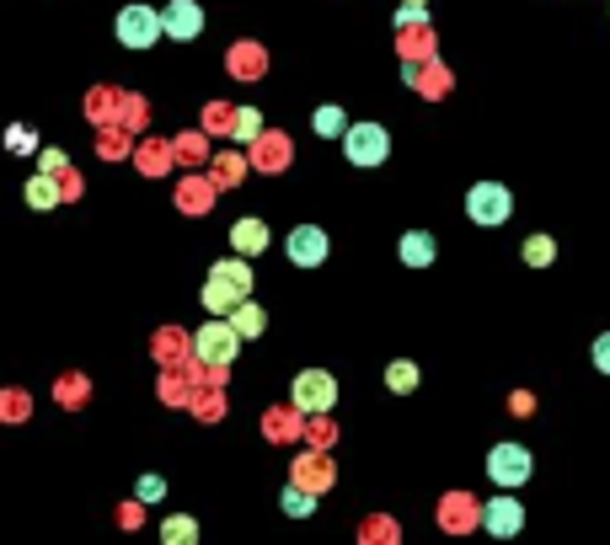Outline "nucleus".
<instances>
[{"mask_svg":"<svg viewBox=\"0 0 610 545\" xmlns=\"http://www.w3.org/2000/svg\"><path fill=\"white\" fill-rule=\"evenodd\" d=\"M279 503H284V513H290V519H310V513H316L310 492H301V486H284V497H279Z\"/></svg>","mask_w":610,"mask_h":545,"instance_id":"obj_18","label":"nucleus"},{"mask_svg":"<svg viewBox=\"0 0 610 545\" xmlns=\"http://www.w3.org/2000/svg\"><path fill=\"white\" fill-rule=\"evenodd\" d=\"M290 401H295L301 412H310V418H321V412L338 407V380H332L327 369H301L295 385H290Z\"/></svg>","mask_w":610,"mask_h":545,"instance_id":"obj_3","label":"nucleus"},{"mask_svg":"<svg viewBox=\"0 0 610 545\" xmlns=\"http://www.w3.org/2000/svg\"><path fill=\"white\" fill-rule=\"evenodd\" d=\"M161 22H167V38L193 44V38L204 33V5H198V0H172V5L161 11Z\"/></svg>","mask_w":610,"mask_h":545,"instance_id":"obj_10","label":"nucleus"},{"mask_svg":"<svg viewBox=\"0 0 610 545\" xmlns=\"http://www.w3.org/2000/svg\"><path fill=\"white\" fill-rule=\"evenodd\" d=\"M113 27H119L123 49H150L156 38H167V22H161V11H150V5H123Z\"/></svg>","mask_w":610,"mask_h":545,"instance_id":"obj_6","label":"nucleus"},{"mask_svg":"<svg viewBox=\"0 0 610 545\" xmlns=\"http://www.w3.org/2000/svg\"><path fill=\"white\" fill-rule=\"evenodd\" d=\"M466 214H472V225H503L509 214H514V193L503 187V182H472V193H466Z\"/></svg>","mask_w":610,"mask_h":545,"instance_id":"obj_5","label":"nucleus"},{"mask_svg":"<svg viewBox=\"0 0 610 545\" xmlns=\"http://www.w3.org/2000/svg\"><path fill=\"white\" fill-rule=\"evenodd\" d=\"M246 337L236 332V321L231 315H209L198 332H193V354L198 363H209V369H225V363L236 359V348H242Z\"/></svg>","mask_w":610,"mask_h":545,"instance_id":"obj_2","label":"nucleus"},{"mask_svg":"<svg viewBox=\"0 0 610 545\" xmlns=\"http://www.w3.org/2000/svg\"><path fill=\"white\" fill-rule=\"evenodd\" d=\"M418 22H428V5H418V0H407V5L396 11V27H418Z\"/></svg>","mask_w":610,"mask_h":545,"instance_id":"obj_21","label":"nucleus"},{"mask_svg":"<svg viewBox=\"0 0 610 545\" xmlns=\"http://www.w3.org/2000/svg\"><path fill=\"white\" fill-rule=\"evenodd\" d=\"M284 251H290L295 268H321V262H327V231H321V225H295L290 241H284Z\"/></svg>","mask_w":610,"mask_h":545,"instance_id":"obj_9","label":"nucleus"},{"mask_svg":"<svg viewBox=\"0 0 610 545\" xmlns=\"http://www.w3.org/2000/svg\"><path fill=\"white\" fill-rule=\"evenodd\" d=\"M161 541L167 545H193L198 541V524H193V519H167V524H161Z\"/></svg>","mask_w":610,"mask_h":545,"instance_id":"obj_17","label":"nucleus"},{"mask_svg":"<svg viewBox=\"0 0 610 545\" xmlns=\"http://www.w3.org/2000/svg\"><path fill=\"white\" fill-rule=\"evenodd\" d=\"M27 203H33V209H54V203H60V187L38 172V177L27 182Z\"/></svg>","mask_w":610,"mask_h":545,"instance_id":"obj_16","label":"nucleus"},{"mask_svg":"<svg viewBox=\"0 0 610 545\" xmlns=\"http://www.w3.org/2000/svg\"><path fill=\"white\" fill-rule=\"evenodd\" d=\"M418 5H424V0H418Z\"/></svg>","mask_w":610,"mask_h":545,"instance_id":"obj_24","label":"nucleus"},{"mask_svg":"<svg viewBox=\"0 0 610 545\" xmlns=\"http://www.w3.org/2000/svg\"><path fill=\"white\" fill-rule=\"evenodd\" d=\"M161 492H167V486H161V476H145V482H139V497H145V503H156Z\"/></svg>","mask_w":610,"mask_h":545,"instance_id":"obj_23","label":"nucleus"},{"mask_svg":"<svg viewBox=\"0 0 610 545\" xmlns=\"http://www.w3.org/2000/svg\"><path fill=\"white\" fill-rule=\"evenodd\" d=\"M246 289H252V268H246L242 251L225 257V262H215L209 278H204V305H209V315H231V310L246 300Z\"/></svg>","mask_w":610,"mask_h":545,"instance_id":"obj_1","label":"nucleus"},{"mask_svg":"<svg viewBox=\"0 0 610 545\" xmlns=\"http://www.w3.org/2000/svg\"><path fill=\"white\" fill-rule=\"evenodd\" d=\"M343 156L354 161V166H380L386 156H391V134H386V123H349V134H343Z\"/></svg>","mask_w":610,"mask_h":545,"instance_id":"obj_4","label":"nucleus"},{"mask_svg":"<svg viewBox=\"0 0 610 545\" xmlns=\"http://www.w3.org/2000/svg\"><path fill=\"white\" fill-rule=\"evenodd\" d=\"M231 246H236L242 257H263V251H268V225H263V220H236V225H231Z\"/></svg>","mask_w":610,"mask_h":545,"instance_id":"obj_11","label":"nucleus"},{"mask_svg":"<svg viewBox=\"0 0 610 545\" xmlns=\"http://www.w3.org/2000/svg\"><path fill=\"white\" fill-rule=\"evenodd\" d=\"M231 321H236V332H242V337H263V326H268L263 305H252V300L236 305V310H231Z\"/></svg>","mask_w":610,"mask_h":545,"instance_id":"obj_14","label":"nucleus"},{"mask_svg":"<svg viewBox=\"0 0 610 545\" xmlns=\"http://www.w3.org/2000/svg\"><path fill=\"white\" fill-rule=\"evenodd\" d=\"M488 476L498 486H525L530 482V449L525 444H492V455H488Z\"/></svg>","mask_w":610,"mask_h":545,"instance_id":"obj_7","label":"nucleus"},{"mask_svg":"<svg viewBox=\"0 0 610 545\" xmlns=\"http://www.w3.org/2000/svg\"><path fill=\"white\" fill-rule=\"evenodd\" d=\"M386 385L396 391V396H407V391H418V363L413 359H396L386 369Z\"/></svg>","mask_w":610,"mask_h":545,"instance_id":"obj_15","label":"nucleus"},{"mask_svg":"<svg viewBox=\"0 0 610 545\" xmlns=\"http://www.w3.org/2000/svg\"><path fill=\"white\" fill-rule=\"evenodd\" d=\"M257 134H263V113L257 108H242L236 113V139H257Z\"/></svg>","mask_w":610,"mask_h":545,"instance_id":"obj_20","label":"nucleus"},{"mask_svg":"<svg viewBox=\"0 0 610 545\" xmlns=\"http://www.w3.org/2000/svg\"><path fill=\"white\" fill-rule=\"evenodd\" d=\"M310 128H316L321 139H343V134H349L343 108H338V102H321V108H316V119H310Z\"/></svg>","mask_w":610,"mask_h":545,"instance_id":"obj_13","label":"nucleus"},{"mask_svg":"<svg viewBox=\"0 0 610 545\" xmlns=\"http://www.w3.org/2000/svg\"><path fill=\"white\" fill-rule=\"evenodd\" d=\"M483 530H488V535H498V541H514V535L525 530V508L514 503V492H509V486L492 497L488 508H483Z\"/></svg>","mask_w":610,"mask_h":545,"instance_id":"obj_8","label":"nucleus"},{"mask_svg":"<svg viewBox=\"0 0 610 545\" xmlns=\"http://www.w3.org/2000/svg\"><path fill=\"white\" fill-rule=\"evenodd\" d=\"M589 359H595V369H600V374H610V332H600V337H595Z\"/></svg>","mask_w":610,"mask_h":545,"instance_id":"obj_22","label":"nucleus"},{"mask_svg":"<svg viewBox=\"0 0 610 545\" xmlns=\"http://www.w3.org/2000/svg\"><path fill=\"white\" fill-rule=\"evenodd\" d=\"M396 251H402V262H407V268H428V262L439 257V246H434V236H428V231H407Z\"/></svg>","mask_w":610,"mask_h":545,"instance_id":"obj_12","label":"nucleus"},{"mask_svg":"<svg viewBox=\"0 0 610 545\" xmlns=\"http://www.w3.org/2000/svg\"><path fill=\"white\" fill-rule=\"evenodd\" d=\"M551 257H557L551 236H530V241H525V262H530V268H547Z\"/></svg>","mask_w":610,"mask_h":545,"instance_id":"obj_19","label":"nucleus"}]
</instances>
